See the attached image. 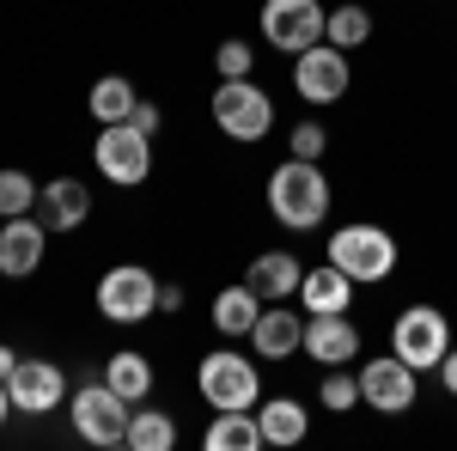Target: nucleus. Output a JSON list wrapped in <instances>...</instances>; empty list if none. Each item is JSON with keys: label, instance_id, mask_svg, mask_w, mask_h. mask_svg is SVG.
Returning <instances> with one entry per match:
<instances>
[{"label": "nucleus", "instance_id": "nucleus-22", "mask_svg": "<svg viewBox=\"0 0 457 451\" xmlns=\"http://www.w3.org/2000/svg\"><path fill=\"white\" fill-rule=\"evenodd\" d=\"M104 384L116 397H129V403H146V397H153V360L135 354V347H116L104 360Z\"/></svg>", "mask_w": 457, "mask_h": 451}, {"label": "nucleus", "instance_id": "nucleus-16", "mask_svg": "<svg viewBox=\"0 0 457 451\" xmlns=\"http://www.w3.org/2000/svg\"><path fill=\"white\" fill-rule=\"evenodd\" d=\"M37 213H43L49 232H79V226L92 220V189H86L79 177H55V183H43Z\"/></svg>", "mask_w": 457, "mask_h": 451}, {"label": "nucleus", "instance_id": "nucleus-7", "mask_svg": "<svg viewBox=\"0 0 457 451\" xmlns=\"http://www.w3.org/2000/svg\"><path fill=\"white\" fill-rule=\"evenodd\" d=\"M68 415H73V433H79L86 446H122V439H129V415H135V403L116 397V390L98 379V384H79V390H73Z\"/></svg>", "mask_w": 457, "mask_h": 451}, {"label": "nucleus", "instance_id": "nucleus-13", "mask_svg": "<svg viewBox=\"0 0 457 451\" xmlns=\"http://www.w3.org/2000/svg\"><path fill=\"white\" fill-rule=\"evenodd\" d=\"M43 244H49V226H43V220H31V213L6 220V226H0V275L31 280L37 269H43Z\"/></svg>", "mask_w": 457, "mask_h": 451}, {"label": "nucleus", "instance_id": "nucleus-28", "mask_svg": "<svg viewBox=\"0 0 457 451\" xmlns=\"http://www.w3.org/2000/svg\"><path fill=\"white\" fill-rule=\"evenodd\" d=\"M213 68H220V79H250L256 49H250L245 37H226V43H220V55H213Z\"/></svg>", "mask_w": 457, "mask_h": 451}, {"label": "nucleus", "instance_id": "nucleus-33", "mask_svg": "<svg viewBox=\"0 0 457 451\" xmlns=\"http://www.w3.org/2000/svg\"><path fill=\"white\" fill-rule=\"evenodd\" d=\"M12 366H19V354H12V347L0 342V379H12Z\"/></svg>", "mask_w": 457, "mask_h": 451}, {"label": "nucleus", "instance_id": "nucleus-25", "mask_svg": "<svg viewBox=\"0 0 457 451\" xmlns=\"http://www.w3.org/2000/svg\"><path fill=\"white\" fill-rule=\"evenodd\" d=\"M366 37H372V13H366L360 0L336 6V13H329V25H323V43H336V49H360Z\"/></svg>", "mask_w": 457, "mask_h": 451}, {"label": "nucleus", "instance_id": "nucleus-20", "mask_svg": "<svg viewBox=\"0 0 457 451\" xmlns=\"http://www.w3.org/2000/svg\"><path fill=\"white\" fill-rule=\"evenodd\" d=\"M208 451H262V427H256V409H213L208 433H202Z\"/></svg>", "mask_w": 457, "mask_h": 451}, {"label": "nucleus", "instance_id": "nucleus-21", "mask_svg": "<svg viewBox=\"0 0 457 451\" xmlns=\"http://www.w3.org/2000/svg\"><path fill=\"white\" fill-rule=\"evenodd\" d=\"M256 317H262V293H256V287L238 280V287L213 293V330H220V336H250Z\"/></svg>", "mask_w": 457, "mask_h": 451}, {"label": "nucleus", "instance_id": "nucleus-14", "mask_svg": "<svg viewBox=\"0 0 457 451\" xmlns=\"http://www.w3.org/2000/svg\"><path fill=\"white\" fill-rule=\"evenodd\" d=\"M299 354H312L317 366H348V360H360V330L348 323V312H317L305 317V347Z\"/></svg>", "mask_w": 457, "mask_h": 451}, {"label": "nucleus", "instance_id": "nucleus-6", "mask_svg": "<svg viewBox=\"0 0 457 451\" xmlns=\"http://www.w3.org/2000/svg\"><path fill=\"white\" fill-rule=\"evenodd\" d=\"M390 354L409 360L415 372H439V360L452 354V323H445V312L409 305V312L390 323Z\"/></svg>", "mask_w": 457, "mask_h": 451}, {"label": "nucleus", "instance_id": "nucleus-32", "mask_svg": "<svg viewBox=\"0 0 457 451\" xmlns=\"http://www.w3.org/2000/svg\"><path fill=\"white\" fill-rule=\"evenodd\" d=\"M439 384H445V390H452V397H457V347H452V354H445V360H439Z\"/></svg>", "mask_w": 457, "mask_h": 451}, {"label": "nucleus", "instance_id": "nucleus-29", "mask_svg": "<svg viewBox=\"0 0 457 451\" xmlns=\"http://www.w3.org/2000/svg\"><path fill=\"white\" fill-rule=\"evenodd\" d=\"M287 146H293V159H323V153H329V129H323V122H299Z\"/></svg>", "mask_w": 457, "mask_h": 451}, {"label": "nucleus", "instance_id": "nucleus-31", "mask_svg": "<svg viewBox=\"0 0 457 451\" xmlns=\"http://www.w3.org/2000/svg\"><path fill=\"white\" fill-rule=\"evenodd\" d=\"M159 312H165V317L183 312V287H177V280H165V287H159Z\"/></svg>", "mask_w": 457, "mask_h": 451}, {"label": "nucleus", "instance_id": "nucleus-8", "mask_svg": "<svg viewBox=\"0 0 457 451\" xmlns=\"http://www.w3.org/2000/svg\"><path fill=\"white\" fill-rule=\"evenodd\" d=\"M159 312V275L141 269V263H116L104 280H98V317L104 323H146Z\"/></svg>", "mask_w": 457, "mask_h": 451}, {"label": "nucleus", "instance_id": "nucleus-12", "mask_svg": "<svg viewBox=\"0 0 457 451\" xmlns=\"http://www.w3.org/2000/svg\"><path fill=\"white\" fill-rule=\"evenodd\" d=\"M6 397H12V409H19V415H49V409H62L68 379H62V366H55V360H19V366H12V379H6Z\"/></svg>", "mask_w": 457, "mask_h": 451}, {"label": "nucleus", "instance_id": "nucleus-5", "mask_svg": "<svg viewBox=\"0 0 457 451\" xmlns=\"http://www.w3.org/2000/svg\"><path fill=\"white\" fill-rule=\"evenodd\" d=\"M213 122L226 140H262L275 129V98L256 79H220L213 86Z\"/></svg>", "mask_w": 457, "mask_h": 451}, {"label": "nucleus", "instance_id": "nucleus-1", "mask_svg": "<svg viewBox=\"0 0 457 451\" xmlns=\"http://www.w3.org/2000/svg\"><path fill=\"white\" fill-rule=\"evenodd\" d=\"M269 213L287 232H317L329 220V177L317 171V159H293L269 171Z\"/></svg>", "mask_w": 457, "mask_h": 451}, {"label": "nucleus", "instance_id": "nucleus-24", "mask_svg": "<svg viewBox=\"0 0 457 451\" xmlns=\"http://www.w3.org/2000/svg\"><path fill=\"white\" fill-rule=\"evenodd\" d=\"M122 446H129V451H171L177 446V421L165 415V409H135Z\"/></svg>", "mask_w": 457, "mask_h": 451}, {"label": "nucleus", "instance_id": "nucleus-34", "mask_svg": "<svg viewBox=\"0 0 457 451\" xmlns=\"http://www.w3.org/2000/svg\"><path fill=\"white\" fill-rule=\"evenodd\" d=\"M6 415H12V397H6V379H0V427H6Z\"/></svg>", "mask_w": 457, "mask_h": 451}, {"label": "nucleus", "instance_id": "nucleus-4", "mask_svg": "<svg viewBox=\"0 0 457 451\" xmlns=\"http://www.w3.org/2000/svg\"><path fill=\"white\" fill-rule=\"evenodd\" d=\"M195 390L208 397V409H256L262 372H256V360L238 354V347H213L208 360L195 366Z\"/></svg>", "mask_w": 457, "mask_h": 451}, {"label": "nucleus", "instance_id": "nucleus-18", "mask_svg": "<svg viewBox=\"0 0 457 451\" xmlns=\"http://www.w3.org/2000/svg\"><path fill=\"white\" fill-rule=\"evenodd\" d=\"M299 305H305L312 317L317 312H348L353 305V275H342V269L323 256V263L305 269V280H299Z\"/></svg>", "mask_w": 457, "mask_h": 451}, {"label": "nucleus", "instance_id": "nucleus-26", "mask_svg": "<svg viewBox=\"0 0 457 451\" xmlns=\"http://www.w3.org/2000/svg\"><path fill=\"white\" fill-rule=\"evenodd\" d=\"M317 403L329 415H348L360 403V372H342V366H323V384H317Z\"/></svg>", "mask_w": 457, "mask_h": 451}, {"label": "nucleus", "instance_id": "nucleus-17", "mask_svg": "<svg viewBox=\"0 0 457 451\" xmlns=\"http://www.w3.org/2000/svg\"><path fill=\"white\" fill-rule=\"evenodd\" d=\"M299 280H305V269H299L293 250H262V256L245 269V287L262 293V305H275V299H299Z\"/></svg>", "mask_w": 457, "mask_h": 451}, {"label": "nucleus", "instance_id": "nucleus-35", "mask_svg": "<svg viewBox=\"0 0 457 451\" xmlns=\"http://www.w3.org/2000/svg\"><path fill=\"white\" fill-rule=\"evenodd\" d=\"M0 226H6V220H0Z\"/></svg>", "mask_w": 457, "mask_h": 451}, {"label": "nucleus", "instance_id": "nucleus-9", "mask_svg": "<svg viewBox=\"0 0 457 451\" xmlns=\"http://www.w3.org/2000/svg\"><path fill=\"white\" fill-rule=\"evenodd\" d=\"M323 25H329L323 0H262V37L281 55H299V49L323 43Z\"/></svg>", "mask_w": 457, "mask_h": 451}, {"label": "nucleus", "instance_id": "nucleus-3", "mask_svg": "<svg viewBox=\"0 0 457 451\" xmlns=\"http://www.w3.org/2000/svg\"><path fill=\"white\" fill-rule=\"evenodd\" d=\"M92 165L116 189H141L153 177V135H141L135 122H104L92 140Z\"/></svg>", "mask_w": 457, "mask_h": 451}, {"label": "nucleus", "instance_id": "nucleus-30", "mask_svg": "<svg viewBox=\"0 0 457 451\" xmlns=\"http://www.w3.org/2000/svg\"><path fill=\"white\" fill-rule=\"evenodd\" d=\"M129 122H135V129H141V135H159V129H165V110H159V104H146V98H141V104H135V116H129Z\"/></svg>", "mask_w": 457, "mask_h": 451}, {"label": "nucleus", "instance_id": "nucleus-19", "mask_svg": "<svg viewBox=\"0 0 457 451\" xmlns=\"http://www.w3.org/2000/svg\"><path fill=\"white\" fill-rule=\"evenodd\" d=\"M256 427H262V446H299L312 433V409L299 397H269L256 409Z\"/></svg>", "mask_w": 457, "mask_h": 451}, {"label": "nucleus", "instance_id": "nucleus-11", "mask_svg": "<svg viewBox=\"0 0 457 451\" xmlns=\"http://www.w3.org/2000/svg\"><path fill=\"white\" fill-rule=\"evenodd\" d=\"M293 92H299L305 104H336V98H348V49H336V43L299 49V55H293Z\"/></svg>", "mask_w": 457, "mask_h": 451}, {"label": "nucleus", "instance_id": "nucleus-10", "mask_svg": "<svg viewBox=\"0 0 457 451\" xmlns=\"http://www.w3.org/2000/svg\"><path fill=\"white\" fill-rule=\"evenodd\" d=\"M415 397H421V372L409 366V360H366L360 366V403L366 409H378V415H409L415 409Z\"/></svg>", "mask_w": 457, "mask_h": 451}, {"label": "nucleus", "instance_id": "nucleus-23", "mask_svg": "<svg viewBox=\"0 0 457 451\" xmlns=\"http://www.w3.org/2000/svg\"><path fill=\"white\" fill-rule=\"evenodd\" d=\"M86 104H92L98 129H104V122H129V116H135V104H141V92H135V79L110 73V79H98V86H92V98H86Z\"/></svg>", "mask_w": 457, "mask_h": 451}, {"label": "nucleus", "instance_id": "nucleus-27", "mask_svg": "<svg viewBox=\"0 0 457 451\" xmlns=\"http://www.w3.org/2000/svg\"><path fill=\"white\" fill-rule=\"evenodd\" d=\"M37 196H43V183H31L25 171H0V220L37 213Z\"/></svg>", "mask_w": 457, "mask_h": 451}, {"label": "nucleus", "instance_id": "nucleus-2", "mask_svg": "<svg viewBox=\"0 0 457 451\" xmlns=\"http://www.w3.org/2000/svg\"><path fill=\"white\" fill-rule=\"evenodd\" d=\"M329 263L342 275H353V287H378V280L396 275V238H390L385 226H366V220L336 226L329 232Z\"/></svg>", "mask_w": 457, "mask_h": 451}, {"label": "nucleus", "instance_id": "nucleus-15", "mask_svg": "<svg viewBox=\"0 0 457 451\" xmlns=\"http://www.w3.org/2000/svg\"><path fill=\"white\" fill-rule=\"evenodd\" d=\"M250 347H256V360H293L305 347V312H287V299L262 305L256 330H250Z\"/></svg>", "mask_w": 457, "mask_h": 451}]
</instances>
